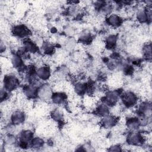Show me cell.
I'll list each match as a JSON object with an SVG mask.
<instances>
[{"label":"cell","mask_w":152,"mask_h":152,"mask_svg":"<svg viewBox=\"0 0 152 152\" xmlns=\"http://www.w3.org/2000/svg\"><path fill=\"white\" fill-rule=\"evenodd\" d=\"M18 80L12 75H5L4 79V89L8 91L14 90L18 85Z\"/></svg>","instance_id":"cell-1"},{"label":"cell","mask_w":152,"mask_h":152,"mask_svg":"<svg viewBox=\"0 0 152 152\" xmlns=\"http://www.w3.org/2000/svg\"><path fill=\"white\" fill-rule=\"evenodd\" d=\"M123 103L127 107L134 106L137 100V96L132 92L128 91L125 93L122 97Z\"/></svg>","instance_id":"cell-2"},{"label":"cell","mask_w":152,"mask_h":152,"mask_svg":"<svg viewBox=\"0 0 152 152\" xmlns=\"http://www.w3.org/2000/svg\"><path fill=\"white\" fill-rule=\"evenodd\" d=\"M12 31L15 35L21 37H25L30 34V30H28V28L23 24L15 26L13 28Z\"/></svg>","instance_id":"cell-3"},{"label":"cell","mask_w":152,"mask_h":152,"mask_svg":"<svg viewBox=\"0 0 152 152\" xmlns=\"http://www.w3.org/2000/svg\"><path fill=\"white\" fill-rule=\"evenodd\" d=\"M24 115L23 112L20 111H16L15 112L12 116L11 119L14 124H20L24 121Z\"/></svg>","instance_id":"cell-4"},{"label":"cell","mask_w":152,"mask_h":152,"mask_svg":"<svg viewBox=\"0 0 152 152\" xmlns=\"http://www.w3.org/2000/svg\"><path fill=\"white\" fill-rule=\"evenodd\" d=\"M107 21L111 26H119L122 23V18L116 14H112L109 17Z\"/></svg>","instance_id":"cell-5"},{"label":"cell","mask_w":152,"mask_h":152,"mask_svg":"<svg viewBox=\"0 0 152 152\" xmlns=\"http://www.w3.org/2000/svg\"><path fill=\"white\" fill-rule=\"evenodd\" d=\"M37 75L42 80H47L50 76V71L48 66H43L38 69Z\"/></svg>","instance_id":"cell-6"},{"label":"cell","mask_w":152,"mask_h":152,"mask_svg":"<svg viewBox=\"0 0 152 152\" xmlns=\"http://www.w3.org/2000/svg\"><path fill=\"white\" fill-rule=\"evenodd\" d=\"M141 138H142V137L140 134L133 133L129 136L128 139V141L129 142V143L134 144V145H138V144H140L141 142L142 141L141 140Z\"/></svg>","instance_id":"cell-7"},{"label":"cell","mask_w":152,"mask_h":152,"mask_svg":"<svg viewBox=\"0 0 152 152\" xmlns=\"http://www.w3.org/2000/svg\"><path fill=\"white\" fill-rule=\"evenodd\" d=\"M52 99L56 104H61L65 100V96L62 93H56L52 94Z\"/></svg>","instance_id":"cell-8"},{"label":"cell","mask_w":152,"mask_h":152,"mask_svg":"<svg viewBox=\"0 0 152 152\" xmlns=\"http://www.w3.org/2000/svg\"><path fill=\"white\" fill-rule=\"evenodd\" d=\"M116 119L113 116H106L103 120V124L106 127H110L115 125Z\"/></svg>","instance_id":"cell-9"},{"label":"cell","mask_w":152,"mask_h":152,"mask_svg":"<svg viewBox=\"0 0 152 152\" xmlns=\"http://www.w3.org/2000/svg\"><path fill=\"white\" fill-rule=\"evenodd\" d=\"M33 136V133L30 131H23L20 135L21 141L26 142L29 141Z\"/></svg>","instance_id":"cell-10"},{"label":"cell","mask_w":152,"mask_h":152,"mask_svg":"<svg viewBox=\"0 0 152 152\" xmlns=\"http://www.w3.org/2000/svg\"><path fill=\"white\" fill-rule=\"evenodd\" d=\"M127 125L130 129H137V128L138 127L140 123L138 120V119L135 118H129L127 121Z\"/></svg>","instance_id":"cell-11"},{"label":"cell","mask_w":152,"mask_h":152,"mask_svg":"<svg viewBox=\"0 0 152 152\" xmlns=\"http://www.w3.org/2000/svg\"><path fill=\"white\" fill-rule=\"evenodd\" d=\"M116 37L114 35H111L107 37L106 40V46L109 49H112L115 46Z\"/></svg>","instance_id":"cell-12"},{"label":"cell","mask_w":152,"mask_h":152,"mask_svg":"<svg viewBox=\"0 0 152 152\" xmlns=\"http://www.w3.org/2000/svg\"><path fill=\"white\" fill-rule=\"evenodd\" d=\"M97 112L98 114L102 116H107L109 113L107 107L105 105H100L97 109Z\"/></svg>","instance_id":"cell-13"},{"label":"cell","mask_w":152,"mask_h":152,"mask_svg":"<svg viewBox=\"0 0 152 152\" xmlns=\"http://www.w3.org/2000/svg\"><path fill=\"white\" fill-rule=\"evenodd\" d=\"M12 63L15 67H20L22 64V61L18 55H14L12 59Z\"/></svg>","instance_id":"cell-14"},{"label":"cell","mask_w":152,"mask_h":152,"mask_svg":"<svg viewBox=\"0 0 152 152\" xmlns=\"http://www.w3.org/2000/svg\"><path fill=\"white\" fill-rule=\"evenodd\" d=\"M32 144L34 147H40L43 144V141L40 138H36L33 140Z\"/></svg>","instance_id":"cell-15"},{"label":"cell","mask_w":152,"mask_h":152,"mask_svg":"<svg viewBox=\"0 0 152 152\" xmlns=\"http://www.w3.org/2000/svg\"><path fill=\"white\" fill-rule=\"evenodd\" d=\"M6 142H7V143L10 144H12L14 142H15V137H14L13 136H11V135H9V136L7 137Z\"/></svg>","instance_id":"cell-16"}]
</instances>
